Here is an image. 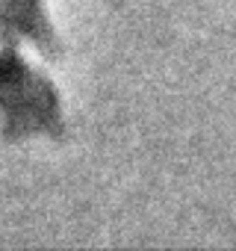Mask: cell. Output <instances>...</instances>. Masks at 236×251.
<instances>
[{
    "label": "cell",
    "instance_id": "cell-1",
    "mask_svg": "<svg viewBox=\"0 0 236 251\" xmlns=\"http://www.w3.org/2000/svg\"><path fill=\"white\" fill-rule=\"evenodd\" d=\"M0 112L3 136L12 142L39 133L59 139L65 133L56 86L42 71L30 68L12 45L0 50Z\"/></svg>",
    "mask_w": 236,
    "mask_h": 251
},
{
    "label": "cell",
    "instance_id": "cell-2",
    "mask_svg": "<svg viewBox=\"0 0 236 251\" xmlns=\"http://www.w3.org/2000/svg\"><path fill=\"white\" fill-rule=\"evenodd\" d=\"M0 39L6 45L30 39L47 59L62 56V45L42 0H0Z\"/></svg>",
    "mask_w": 236,
    "mask_h": 251
}]
</instances>
